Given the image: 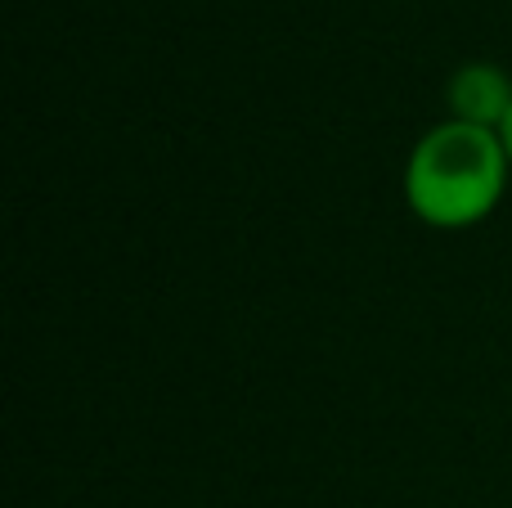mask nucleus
I'll return each instance as SVG.
<instances>
[{"instance_id": "obj_3", "label": "nucleus", "mask_w": 512, "mask_h": 508, "mask_svg": "<svg viewBox=\"0 0 512 508\" xmlns=\"http://www.w3.org/2000/svg\"><path fill=\"white\" fill-rule=\"evenodd\" d=\"M499 135H504V149H508V162H512V113L504 117V126H499Z\"/></svg>"}, {"instance_id": "obj_2", "label": "nucleus", "mask_w": 512, "mask_h": 508, "mask_svg": "<svg viewBox=\"0 0 512 508\" xmlns=\"http://www.w3.org/2000/svg\"><path fill=\"white\" fill-rule=\"evenodd\" d=\"M445 104H450L454 122H472V126H490L499 131L504 117L512 113V77L499 63H463L445 86Z\"/></svg>"}, {"instance_id": "obj_1", "label": "nucleus", "mask_w": 512, "mask_h": 508, "mask_svg": "<svg viewBox=\"0 0 512 508\" xmlns=\"http://www.w3.org/2000/svg\"><path fill=\"white\" fill-rule=\"evenodd\" d=\"M508 180L512 162L504 135L445 117L409 149L405 203L432 230H472L504 203Z\"/></svg>"}]
</instances>
